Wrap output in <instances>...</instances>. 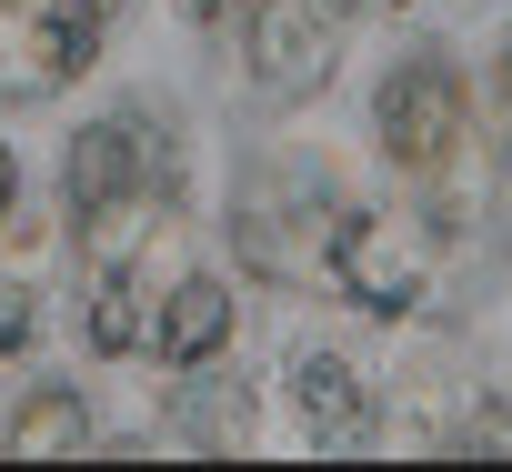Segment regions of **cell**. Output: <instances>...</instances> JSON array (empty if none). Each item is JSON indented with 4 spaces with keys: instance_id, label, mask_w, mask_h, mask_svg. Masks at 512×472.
Masks as SVG:
<instances>
[{
    "instance_id": "obj_1",
    "label": "cell",
    "mask_w": 512,
    "mask_h": 472,
    "mask_svg": "<svg viewBox=\"0 0 512 472\" xmlns=\"http://www.w3.org/2000/svg\"><path fill=\"white\" fill-rule=\"evenodd\" d=\"M151 191H161V151H151L141 121H91L71 141V221L91 231L101 262L131 242V221L151 211Z\"/></svg>"
},
{
    "instance_id": "obj_2",
    "label": "cell",
    "mask_w": 512,
    "mask_h": 472,
    "mask_svg": "<svg viewBox=\"0 0 512 472\" xmlns=\"http://www.w3.org/2000/svg\"><path fill=\"white\" fill-rule=\"evenodd\" d=\"M342 61V0H262L251 21V71H262L282 101H312Z\"/></svg>"
},
{
    "instance_id": "obj_3",
    "label": "cell",
    "mask_w": 512,
    "mask_h": 472,
    "mask_svg": "<svg viewBox=\"0 0 512 472\" xmlns=\"http://www.w3.org/2000/svg\"><path fill=\"white\" fill-rule=\"evenodd\" d=\"M452 141H462V81H452V61L422 51V61H402L382 81V151L402 171H432Z\"/></svg>"
},
{
    "instance_id": "obj_4",
    "label": "cell",
    "mask_w": 512,
    "mask_h": 472,
    "mask_svg": "<svg viewBox=\"0 0 512 472\" xmlns=\"http://www.w3.org/2000/svg\"><path fill=\"white\" fill-rule=\"evenodd\" d=\"M221 342H231V292L191 272V282L161 302V362H181V372H191V362H211Z\"/></svg>"
},
{
    "instance_id": "obj_5",
    "label": "cell",
    "mask_w": 512,
    "mask_h": 472,
    "mask_svg": "<svg viewBox=\"0 0 512 472\" xmlns=\"http://www.w3.org/2000/svg\"><path fill=\"white\" fill-rule=\"evenodd\" d=\"M342 262H352L342 282H352L372 312H402V302H412V262L392 252V231H382V221H342Z\"/></svg>"
},
{
    "instance_id": "obj_6",
    "label": "cell",
    "mask_w": 512,
    "mask_h": 472,
    "mask_svg": "<svg viewBox=\"0 0 512 472\" xmlns=\"http://www.w3.org/2000/svg\"><path fill=\"white\" fill-rule=\"evenodd\" d=\"M292 392H302V422H312L322 442H352V432H362V382H352L332 352H312V362L292 372Z\"/></svg>"
},
{
    "instance_id": "obj_7",
    "label": "cell",
    "mask_w": 512,
    "mask_h": 472,
    "mask_svg": "<svg viewBox=\"0 0 512 472\" xmlns=\"http://www.w3.org/2000/svg\"><path fill=\"white\" fill-rule=\"evenodd\" d=\"M81 442H91L81 392H31V402H21V432H11L21 462H41V452H81Z\"/></svg>"
},
{
    "instance_id": "obj_8",
    "label": "cell",
    "mask_w": 512,
    "mask_h": 472,
    "mask_svg": "<svg viewBox=\"0 0 512 472\" xmlns=\"http://www.w3.org/2000/svg\"><path fill=\"white\" fill-rule=\"evenodd\" d=\"M91 51H101V11H91V0H51V11H41V61L81 71Z\"/></svg>"
},
{
    "instance_id": "obj_9",
    "label": "cell",
    "mask_w": 512,
    "mask_h": 472,
    "mask_svg": "<svg viewBox=\"0 0 512 472\" xmlns=\"http://www.w3.org/2000/svg\"><path fill=\"white\" fill-rule=\"evenodd\" d=\"M91 342H101V352H141V302H131V272H101V292H91Z\"/></svg>"
},
{
    "instance_id": "obj_10",
    "label": "cell",
    "mask_w": 512,
    "mask_h": 472,
    "mask_svg": "<svg viewBox=\"0 0 512 472\" xmlns=\"http://www.w3.org/2000/svg\"><path fill=\"white\" fill-rule=\"evenodd\" d=\"M181 422H191V442H221V422H241V392H211V402L191 392V402H181Z\"/></svg>"
},
{
    "instance_id": "obj_11",
    "label": "cell",
    "mask_w": 512,
    "mask_h": 472,
    "mask_svg": "<svg viewBox=\"0 0 512 472\" xmlns=\"http://www.w3.org/2000/svg\"><path fill=\"white\" fill-rule=\"evenodd\" d=\"M0 352H31V292L0 282Z\"/></svg>"
},
{
    "instance_id": "obj_12",
    "label": "cell",
    "mask_w": 512,
    "mask_h": 472,
    "mask_svg": "<svg viewBox=\"0 0 512 472\" xmlns=\"http://www.w3.org/2000/svg\"><path fill=\"white\" fill-rule=\"evenodd\" d=\"M11 181H21V171H11V151H0V221H11Z\"/></svg>"
},
{
    "instance_id": "obj_13",
    "label": "cell",
    "mask_w": 512,
    "mask_h": 472,
    "mask_svg": "<svg viewBox=\"0 0 512 472\" xmlns=\"http://www.w3.org/2000/svg\"><path fill=\"white\" fill-rule=\"evenodd\" d=\"M191 11H201V21H221V11H241V0H191Z\"/></svg>"
},
{
    "instance_id": "obj_14",
    "label": "cell",
    "mask_w": 512,
    "mask_h": 472,
    "mask_svg": "<svg viewBox=\"0 0 512 472\" xmlns=\"http://www.w3.org/2000/svg\"><path fill=\"white\" fill-rule=\"evenodd\" d=\"M502 91H512V51H502Z\"/></svg>"
}]
</instances>
